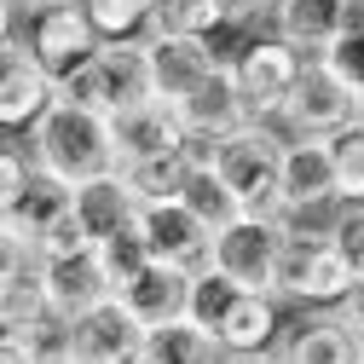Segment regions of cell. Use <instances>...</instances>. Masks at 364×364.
Here are the masks:
<instances>
[{
    "mask_svg": "<svg viewBox=\"0 0 364 364\" xmlns=\"http://www.w3.org/2000/svg\"><path fill=\"white\" fill-rule=\"evenodd\" d=\"M324 64H330V70H336V75L353 87V93H364V18H358V23H353V29L336 41V47L324 53Z\"/></svg>",
    "mask_w": 364,
    "mask_h": 364,
    "instance_id": "1f68e13d",
    "label": "cell"
},
{
    "mask_svg": "<svg viewBox=\"0 0 364 364\" xmlns=\"http://www.w3.org/2000/svg\"><path fill=\"white\" fill-rule=\"evenodd\" d=\"M284 6H289V0H255V12H260V18H278Z\"/></svg>",
    "mask_w": 364,
    "mask_h": 364,
    "instance_id": "f35d334b",
    "label": "cell"
},
{
    "mask_svg": "<svg viewBox=\"0 0 364 364\" xmlns=\"http://www.w3.org/2000/svg\"><path fill=\"white\" fill-rule=\"evenodd\" d=\"M278 249H284V220L278 214H243L225 232H214V260L208 266L225 272L237 289H272L278 284Z\"/></svg>",
    "mask_w": 364,
    "mask_h": 364,
    "instance_id": "52a82bcc",
    "label": "cell"
},
{
    "mask_svg": "<svg viewBox=\"0 0 364 364\" xmlns=\"http://www.w3.org/2000/svg\"><path fill=\"white\" fill-rule=\"evenodd\" d=\"M75 214L87 220V232H93V243L127 232L133 220H139V191H133V179L122 168L99 173V179H81L75 186Z\"/></svg>",
    "mask_w": 364,
    "mask_h": 364,
    "instance_id": "7402d4cb",
    "label": "cell"
},
{
    "mask_svg": "<svg viewBox=\"0 0 364 364\" xmlns=\"http://www.w3.org/2000/svg\"><path fill=\"white\" fill-rule=\"evenodd\" d=\"M58 99L87 105V110H105V116L139 105V99H156L145 41H105L87 64H75L70 75H58Z\"/></svg>",
    "mask_w": 364,
    "mask_h": 364,
    "instance_id": "7a4b0ae2",
    "label": "cell"
},
{
    "mask_svg": "<svg viewBox=\"0 0 364 364\" xmlns=\"http://www.w3.org/2000/svg\"><path fill=\"white\" fill-rule=\"evenodd\" d=\"M341 312H347V318H353V324L364 330V278H353V295L341 301Z\"/></svg>",
    "mask_w": 364,
    "mask_h": 364,
    "instance_id": "d590c367",
    "label": "cell"
},
{
    "mask_svg": "<svg viewBox=\"0 0 364 364\" xmlns=\"http://www.w3.org/2000/svg\"><path fill=\"white\" fill-rule=\"evenodd\" d=\"M99 41H151L156 0H81Z\"/></svg>",
    "mask_w": 364,
    "mask_h": 364,
    "instance_id": "d4e9b609",
    "label": "cell"
},
{
    "mask_svg": "<svg viewBox=\"0 0 364 364\" xmlns=\"http://www.w3.org/2000/svg\"><path fill=\"white\" fill-rule=\"evenodd\" d=\"M243 289L232 284V278H225V272H214V266H203L197 272V289H191V318H197V324H220V318H225V306H232Z\"/></svg>",
    "mask_w": 364,
    "mask_h": 364,
    "instance_id": "f546056e",
    "label": "cell"
},
{
    "mask_svg": "<svg viewBox=\"0 0 364 364\" xmlns=\"http://www.w3.org/2000/svg\"><path fill=\"white\" fill-rule=\"evenodd\" d=\"M41 284H47V301H53V318L58 324H75L93 306L116 301V284L99 260V249H75V255H47L41 260Z\"/></svg>",
    "mask_w": 364,
    "mask_h": 364,
    "instance_id": "4fadbf2b",
    "label": "cell"
},
{
    "mask_svg": "<svg viewBox=\"0 0 364 364\" xmlns=\"http://www.w3.org/2000/svg\"><path fill=\"white\" fill-rule=\"evenodd\" d=\"M214 6H220V23L225 29H249L260 12H255V0H214Z\"/></svg>",
    "mask_w": 364,
    "mask_h": 364,
    "instance_id": "e575fe53",
    "label": "cell"
},
{
    "mask_svg": "<svg viewBox=\"0 0 364 364\" xmlns=\"http://www.w3.org/2000/svg\"><path fill=\"white\" fill-rule=\"evenodd\" d=\"M358 116H364V93H358Z\"/></svg>",
    "mask_w": 364,
    "mask_h": 364,
    "instance_id": "b9f144b4",
    "label": "cell"
},
{
    "mask_svg": "<svg viewBox=\"0 0 364 364\" xmlns=\"http://www.w3.org/2000/svg\"><path fill=\"white\" fill-rule=\"evenodd\" d=\"M179 203H186L208 232H225L232 220H243L249 208H243V197L220 179V168H191V179H186V191H179Z\"/></svg>",
    "mask_w": 364,
    "mask_h": 364,
    "instance_id": "cb8c5ba5",
    "label": "cell"
},
{
    "mask_svg": "<svg viewBox=\"0 0 364 364\" xmlns=\"http://www.w3.org/2000/svg\"><path fill=\"white\" fill-rule=\"evenodd\" d=\"M225 347L208 324H197V318H173V324L162 330H145V347L133 364H220Z\"/></svg>",
    "mask_w": 364,
    "mask_h": 364,
    "instance_id": "603a6c76",
    "label": "cell"
},
{
    "mask_svg": "<svg viewBox=\"0 0 364 364\" xmlns=\"http://www.w3.org/2000/svg\"><path fill=\"white\" fill-rule=\"evenodd\" d=\"M278 364H358V324L341 306H312L284 330Z\"/></svg>",
    "mask_w": 364,
    "mask_h": 364,
    "instance_id": "e0dca14e",
    "label": "cell"
},
{
    "mask_svg": "<svg viewBox=\"0 0 364 364\" xmlns=\"http://www.w3.org/2000/svg\"><path fill=\"white\" fill-rule=\"evenodd\" d=\"M53 105H58V75L29 53L23 29L6 18V47H0V127L35 133Z\"/></svg>",
    "mask_w": 364,
    "mask_h": 364,
    "instance_id": "5b68a950",
    "label": "cell"
},
{
    "mask_svg": "<svg viewBox=\"0 0 364 364\" xmlns=\"http://www.w3.org/2000/svg\"><path fill=\"white\" fill-rule=\"evenodd\" d=\"M29 151H35L41 168H53L58 179H70V186L122 168L110 116L105 110H87V105H70V99H58L47 116H41V127L29 133Z\"/></svg>",
    "mask_w": 364,
    "mask_h": 364,
    "instance_id": "6da1fadb",
    "label": "cell"
},
{
    "mask_svg": "<svg viewBox=\"0 0 364 364\" xmlns=\"http://www.w3.org/2000/svg\"><path fill=\"white\" fill-rule=\"evenodd\" d=\"M6 18L23 29V12L6 6ZM23 41H29V53L47 64L53 75H70L75 64H87V58L105 47L99 29H93V18H87V6H41V12H29Z\"/></svg>",
    "mask_w": 364,
    "mask_h": 364,
    "instance_id": "30bf717a",
    "label": "cell"
},
{
    "mask_svg": "<svg viewBox=\"0 0 364 364\" xmlns=\"http://www.w3.org/2000/svg\"><path fill=\"white\" fill-rule=\"evenodd\" d=\"M133 179V191H139V203H168L186 191V179H191V156L186 151H173V156H151V162H133L122 168Z\"/></svg>",
    "mask_w": 364,
    "mask_h": 364,
    "instance_id": "484cf974",
    "label": "cell"
},
{
    "mask_svg": "<svg viewBox=\"0 0 364 364\" xmlns=\"http://www.w3.org/2000/svg\"><path fill=\"white\" fill-rule=\"evenodd\" d=\"M70 208H75V186H70V179H58L53 168L35 162L29 186H23L6 208H0V249H29V255H35V243L47 237V225L64 220Z\"/></svg>",
    "mask_w": 364,
    "mask_h": 364,
    "instance_id": "7c38bea8",
    "label": "cell"
},
{
    "mask_svg": "<svg viewBox=\"0 0 364 364\" xmlns=\"http://www.w3.org/2000/svg\"><path fill=\"white\" fill-rule=\"evenodd\" d=\"M75 249H93V232H87V220L70 208L64 220H53V225H47V237L35 243V255L47 260V255H75Z\"/></svg>",
    "mask_w": 364,
    "mask_h": 364,
    "instance_id": "d6a6232c",
    "label": "cell"
},
{
    "mask_svg": "<svg viewBox=\"0 0 364 364\" xmlns=\"http://www.w3.org/2000/svg\"><path fill=\"white\" fill-rule=\"evenodd\" d=\"M284 312H278V295L272 289H243L232 306H225V318L214 324L220 347L225 353H278L284 341Z\"/></svg>",
    "mask_w": 364,
    "mask_h": 364,
    "instance_id": "44dd1931",
    "label": "cell"
},
{
    "mask_svg": "<svg viewBox=\"0 0 364 364\" xmlns=\"http://www.w3.org/2000/svg\"><path fill=\"white\" fill-rule=\"evenodd\" d=\"M358 272L347 266V255L330 243V232H301L284 225V249H278V301L295 306H341L353 295Z\"/></svg>",
    "mask_w": 364,
    "mask_h": 364,
    "instance_id": "3957f363",
    "label": "cell"
},
{
    "mask_svg": "<svg viewBox=\"0 0 364 364\" xmlns=\"http://www.w3.org/2000/svg\"><path fill=\"white\" fill-rule=\"evenodd\" d=\"M145 53H151V87H156V99H168V105H186L197 87L220 70V53H214L208 35H151Z\"/></svg>",
    "mask_w": 364,
    "mask_h": 364,
    "instance_id": "2e32d148",
    "label": "cell"
},
{
    "mask_svg": "<svg viewBox=\"0 0 364 364\" xmlns=\"http://www.w3.org/2000/svg\"><path fill=\"white\" fill-rule=\"evenodd\" d=\"M330 243L347 255V266L364 278V203H341L330 214Z\"/></svg>",
    "mask_w": 364,
    "mask_h": 364,
    "instance_id": "4dcf8cb0",
    "label": "cell"
},
{
    "mask_svg": "<svg viewBox=\"0 0 364 364\" xmlns=\"http://www.w3.org/2000/svg\"><path fill=\"white\" fill-rule=\"evenodd\" d=\"M179 116H186L191 133H208V139H225V133H237L243 122H255L249 99H243V81L232 70V58H220V70L197 87V93L179 105Z\"/></svg>",
    "mask_w": 364,
    "mask_h": 364,
    "instance_id": "ffe728a7",
    "label": "cell"
},
{
    "mask_svg": "<svg viewBox=\"0 0 364 364\" xmlns=\"http://www.w3.org/2000/svg\"><path fill=\"white\" fill-rule=\"evenodd\" d=\"M0 364H47L35 336H18V330H0Z\"/></svg>",
    "mask_w": 364,
    "mask_h": 364,
    "instance_id": "836d02e7",
    "label": "cell"
},
{
    "mask_svg": "<svg viewBox=\"0 0 364 364\" xmlns=\"http://www.w3.org/2000/svg\"><path fill=\"white\" fill-rule=\"evenodd\" d=\"M145 232V243H151V255L156 260H168V266H186V272H203L208 260H214V232L179 203V197H168V203H139V220H133Z\"/></svg>",
    "mask_w": 364,
    "mask_h": 364,
    "instance_id": "5bb4252c",
    "label": "cell"
},
{
    "mask_svg": "<svg viewBox=\"0 0 364 364\" xmlns=\"http://www.w3.org/2000/svg\"><path fill=\"white\" fill-rule=\"evenodd\" d=\"M232 70L243 81V99H249L255 122H278L289 93H295V81H301V70H306V53L289 47V41L272 29V35L243 41V47L232 53Z\"/></svg>",
    "mask_w": 364,
    "mask_h": 364,
    "instance_id": "8992f818",
    "label": "cell"
},
{
    "mask_svg": "<svg viewBox=\"0 0 364 364\" xmlns=\"http://www.w3.org/2000/svg\"><path fill=\"white\" fill-rule=\"evenodd\" d=\"M145 347V324L122 301H105L87 318L64 324V358L70 364H133Z\"/></svg>",
    "mask_w": 364,
    "mask_h": 364,
    "instance_id": "8fae6325",
    "label": "cell"
},
{
    "mask_svg": "<svg viewBox=\"0 0 364 364\" xmlns=\"http://www.w3.org/2000/svg\"><path fill=\"white\" fill-rule=\"evenodd\" d=\"M284 133H272V122H243L237 133L220 139V179L243 197L249 214H278V179H284Z\"/></svg>",
    "mask_w": 364,
    "mask_h": 364,
    "instance_id": "277c9868",
    "label": "cell"
},
{
    "mask_svg": "<svg viewBox=\"0 0 364 364\" xmlns=\"http://www.w3.org/2000/svg\"><path fill=\"white\" fill-rule=\"evenodd\" d=\"M12 12H41V6H81V0H6Z\"/></svg>",
    "mask_w": 364,
    "mask_h": 364,
    "instance_id": "8d00e7d4",
    "label": "cell"
},
{
    "mask_svg": "<svg viewBox=\"0 0 364 364\" xmlns=\"http://www.w3.org/2000/svg\"><path fill=\"white\" fill-rule=\"evenodd\" d=\"M353 23H358V0H289V6L272 18V29H278L289 47H301L306 58H324Z\"/></svg>",
    "mask_w": 364,
    "mask_h": 364,
    "instance_id": "d6986e66",
    "label": "cell"
},
{
    "mask_svg": "<svg viewBox=\"0 0 364 364\" xmlns=\"http://www.w3.org/2000/svg\"><path fill=\"white\" fill-rule=\"evenodd\" d=\"M341 186H336V162L330 139H289L284 145V179H278V220L301 225L312 214H336Z\"/></svg>",
    "mask_w": 364,
    "mask_h": 364,
    "instance_id": "ba28073f",
    "label": "cell"
},
{
    "mask_svg": "<svg viewBox=\"0 0 364 364\" xmlns=\"http://www.w3.org/2000/svg\"><path fill=\"white\" fill-rule=\"evenodd\" d=\"M191 289H197V272L168 266V260H151L116 301L139 318L145 330H162V324H173V318H191Z\"/></svg>",
    "mask_w": 364,
    "mask_h": 364,
    "instance_id": "ac0fdd59",
    "label": "cell"
},
{
    "mask_svg": "<svg viewBox=\"0 0 364 364\" xmlns=\"http://www.w3.org/2000/svg\"><path fill=\"white\" fill-rule=\"evenodd\" d=\"M330 162H336L341 203H364V116H353L341 133H330Z\"/></svg>",
    "mask_w": 364,
    "mask_h": 364,
    "instance_id": "4316f807",
    "label": "cell"
},
{
    "mask_svg": "<svg viewBox=\"0 0 364 364\" xmlns=\"http://www.w3.org/2000/svg\"><path fill=\"white\" fill-rule=\"evenodd\" d=\"M353 116H358V93L324 58H306V70H301V81H295V93H289L278 122L289 127V139H330Z\"/></svg>",
    "mask_w": 364,
    "mask_h": 364,
    "instance_id": "9c48e42d",
    "label": "cell"
},
{
    "mask_svg": "<svg viewBox=\"0 0 364 364\" xmlns=\"http://www.w3.org/2000/svg\"><path fill=\"white\" fill-rule=\"evenodd\" d=\"M214 29H225L214 0H156L151 35H214Z\"/></svg>",
    "mask_w": 364,
    "mask_h": 364,
    "instance_id": "f1b7e54d",
    "label": "cell"
},
{
    "mask_svg": "<svg viewBox=\"0 0 364 364\" xmlns=\"http://www.w3.org/2000/svg\"><path fill=\"white\" fill-rule=\"evenodd\" d=\"M220 364H278V353H225Z\"/></svg>",
    "mask_w": 364,
    "mask_h": 364,
    "instance_id": "74e56055",
    "label": "cell"
},
{
    "mask_svg": "<svg viewBox=\"0 0 364 364\" xmlns=\"http://www.w3.org/2000/svg\"><path fill=\"white\" fill-rule=\"evenodd\" d=\"M93 249H99V260H105V272H110L116 295H122V289H127V284H133V278H139V272L156 260L139 225H127V232H116V237H105V243H93Z\"/></svg>",
    "mask_w": 364,
    "mask_h": 364,
    "instance_id": "83f0119b",
    "label": "cell"
},
{
    "mask_svg": "<svg viewBox=\"0 0 364 364\" xmlns=\"http://www.w3.org/2000/svg\"><path fill=\"white\" fill-rule=\"evenodd\" d=\"M358 364H364V330H358Z\"/></svg>",
    "mask_w": 364,
    "mask_h": 364,
    "instance_id": "60d3db41",
    "label": "cell"
},
{
    "mask_svg": "<svg viewBox=\"0 0 364 364\" xmlns=\"http://www.w3.org/2000/svg\"><path fill=\"white\" fill-rule=\"evenodd\" d=\"M110 127H116V156H122V168L151 162V156H173V151H186V139H191L179 105H168V99L127 105V110L110 116Z\"/></svg>",
    "mask_w": 364,
    "mask_h": 364,
    "instance_id": "9a60e30c",
    "label": "cell"
},
{
    "mask_svg": "<svg viewBox=\"0 0 364 364\" xmlns=\"http://www.w3.org/2000/svg\"><path fill=\"white\" fill-rule=\"evenodd\" d=\"M358 18H364V0H358Z\"/></svg>",
    "mask_w": 364,
    "mask_h": 364,
    "instance_id": "7bdbcfd3",
    "label": "cell"
},
{
    "mask_svg": "<svg viewBox=\"0 0 364 364\" xmlns=\"http://www.w3.org/2000/svg\"><path fill=\"white\" fill-rule=\"evenodd\" d=\"M47 364H70V358H64V353H53V358H47Z\"/></svg>",
    "mask_w": 364,
    "mask_h": 364,
    "instance_id": "ab89813d",
    "label": "cell"
}]
</instances>
